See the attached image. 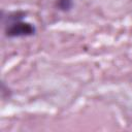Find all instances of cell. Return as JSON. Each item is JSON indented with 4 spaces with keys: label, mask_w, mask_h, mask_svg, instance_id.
Masks as SVG:
<instances>
[{
    "label": "cell",
    "mask_w": 132,
    "mask_h": 132,
    "mask_svg": "<svg viewBox=\"0 0 132 132\" xmlns=\"http://www.w3.org/2000/svg\"><path fill=\"white\" fill-rule=\"evenodd\" d=\"M73 5V1L72 0H57L56 2V6L59 10L62 11H68L71 9Z\"/></svg>",
    "instance_id": "obj_2"
},
{
    "label": "cell",
    "mask_w": 132,
    "mask_h": 132,
    "mask_svg": "<svg viewBox=\"0 0 132 132\" xmlns=\"http://www.w3.org/2000/svg\"><path fill=\"white\" fill-rule=\"evenodd\" d=\"M26 13L24 11L9 12L7 16L2 15L5 24V35L7 37H27L32 36L36 32V28L28 22H24Z\"/></svg>",
    "instance_id": "obj_1"
}]
</instances>
